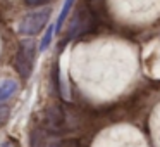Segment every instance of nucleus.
Here are the masks:
<instances>
[{"instance_id":"7","label":"nucleus","mask_w":160,"mask_h":147,"mask_svg":"<svg viewBox=\"0 0 160 147\" xmlns=\"http://www.w3.org/2000/svg\"><path fill=\"white\" fill-rule=\"evenodd\" d=\"M72 4H74V0H66V4H64V7H62V12H60V16H59V21H57V24H55L57 31L62 28V24H64V21H66V18H67V14H69Z\"/></svg>"},{"instance_id":"9","label":"nucleus","mask_w":160,"mask_h":147,"mask_svg":"<svg viewBox=\"0 0 160 147\" xmlns=\"http://www.w3.org/2000/svg\"><path fill=\"white\" fill-rule=\"evenodd\" d=\"M53 26L52 28H48V31H47V35H45V38L42 40V50H45L47 47H48V43H50V40H52V35H53Z\"/></svg>"},{"instance_id":"5","label":"nucleus","mask_w":160,"mask_h":147,"mask_svg":"<svg viewBox=\"0 0 160 147\" xmlns=\"http://www.w3.org/2000/svg\"><path fill=\"white\" fill-rule=\"evenodd\" d=\"M29 144L31 147H62V140L59 139V135L48 132L43 126H36L29 133Z\"/></svg>"},{"instance_id":"3","label":"nucleus","mask_w":160,"mask_h":147,"mask_svg":"<svg viewBox=\"0 0 160 147\" xmlns=\"http://www.w3.org/2000/svg\"><path fill=\"white\" fill-rule=\"evenodd\" d=\"M95 28V18L91 14V11L88 7H79L74 14L72 21L69 24V30H67V38H76L79 35H84V33L91 31Z\"/></svg>"},{"instance_id":"1","label":"nucleus","mask_w":160,"mask_h":147,"mask_svg":"<svg viewBox=\"0 0 160 147\" xmlns=\"http://www.w3.org/2000/svg\"><path fill=\"white\" fill-rule=\"evenodd\" d=\"M76 123L71 119V114L60 106H52L45 111L43 116V128H47L48 132L60 135V133H66L69 130H74Z\"/></svg>"},{"instance_id":"8","label":"nucleus","mask_w":160,"mask_h":147,"mask_svg":"<svg viewBox=\"0 0 160 147\" xmlns=\"http://www.w3.org/2000/svg\"><path fill=\"white\" fill-rule=\"evenodd\" d=\"M9 116H11V109L7 106H0V126H4L7 123Z\"/></svg>"},{"instance_id":"12","label":"nucleus","mask_w":160,"mask_h":147,"mask_svg":"<svg viewBox=\"0 0 160 147\" xmlns=\"http://www.w3.org/2000/svg\"><path fill=\"white\" fill-rule=\"evenodd\" d=\"M2 147H16V145H14V144H11V142H7L5 145H2Z\"/></svg>"},{"instance_id":"6","label":"nucleus","mask_w":160,"mask_h":147,"mask_svg":"<svg viewBox=\"0 0 160 147\" xmlns=\"http://www.w3.org/2000/svg\"><path fill=\"white\" fill-rule=\"evenodd\" d=\"M18 92V83L14 80H0V104Z\"/></svg>"},{"instance_id":"10","label":"nucleus","mask_w":160,"mask_h":147,"mask_svg":"<svg viewBox=\"0 0 160 147\" xmlns=\"http://www.w3.org/2000/svg\"><path fill=\"white\" fill-rule=\"evenodd\" d=\"M62 147H83V145H81L79 140H67V142H64Z\"/></svg>"},{"instance_id":"11","label":"nucleus","mask_w":160,"mask_h":147,"mask_svg":"<svg viewBox=\"0 0 160 147\" xmlns=\"http://www.w3.org/2000/svg\"><path fill=\"white\" fill-rule=\"evenodd\" d=\"M50 0H26V4L28 5H45L48 4Z\"/></svg>"},{"instance_id":"4","label":"nucleus","mask_w":160,"mask_h":147,"mask_svg":"<svg viewBox=\"0 0 160 147\" xmlns=\"http://www.w3.org/2000/svg\"><path fill=\"white\" fill-rule=\"evenodd\" d=\"M50 18V9H38L35 12H29L28 16L22 18V21L19 23V31L22 35H36L43 30V26L48 23Z\"/></svg>"},{"instance_id":"2","label":"nucleus","mask_w":160,"mask_h":147,"mask_svg":"<svg viewBox=\"0 0 160 147\" xmlns=\"http://www.w3.org/2000/svg\"><path fill=\"white\" fill-rule=\"evenodd\" d=\"M35 54H36V47L31 40H26L19 45V50L16 54V69L18 73L21 74L24 80H28L31 76V71H33V66H35Z\"/></svg>"}]
</instances>
